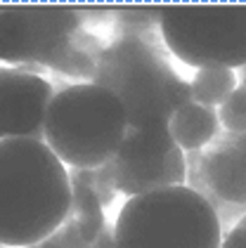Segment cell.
<instances>
[{"label":"cell","mask_w":246,"mask_h":248,"mask_svg":"<svg viewBox=\"0 0 246 248\" xmlns=\"http://www.w3.org/2000/svg\"><path fill=\"white\" fill-rule=\"evenodd\" d=\"M69 213V170L55 152L38 140L0 142V246H33Z\"/></svg>","instance_id":"6da1fadb"},{"label":"cell","mask_w":246,"mask_h":248,"mask_svg":"<svg viewBox=\"0 0 246 248\" xmlns=\"http://www.w3.org/2000/svg\"><path fill=\"white\" fill-rule=\"evenodd\" d=\"M95 85L109 90L123 107L128 128L168 125L173 114L192 102L189 80L180 78L159 47L142 38H116L102 52Z\"/></svg>","instance_id":"7a4b0ae2"},{"label":"cell","mask_w":246,"mask_h":248,"mask_svg":"<svg viewBox=\"0 0 246 248\" xmlns=\"http://www.w3.org/2000/svg\"><path fill=\"white\" fill-rule=\"evenodd\" d=\"M128 118L121 102L95 83L55 93L45 116V144L69 168H99L121 149Z\"/></svg>","instance_id":"3957f363"},{"label":"cell","mask_w":246,"mask_h":248,"mask_svg":"<svg viewBox=\"0 0 246 248\" xmlns=\"http://www.w3.org/2000/svg\"><path fill=\"white\" fill-rule=\"evenodd\" d=\"M116 248H220L223 225L187 185L132 196L118 210Z\"/></svg>","instance_id":"277c9868"},{"label":"cell","mask_w":246,"mask_h":248,"mask_svg":"<svg viewBox=\"0 0 246 248\" xmlns=\"http://www.w3.org/2000/svg\"><path fill=\"white\" fill-rule=\"evenodd\" d=\"M159 31L187 66H246V5H168Z\"/></svg>","instance_id":"5b68a950"},{"label":"cell","mask_w":246,"mask_h":248,"mask_svg":"<svg viewBox=\"0 0 246 248\" xmlns=\"http://www.w3.org/2000/svg\"><path fill=\"white\" fill-rule=\"evenodd\" d=\"M83 15L57 5H21L0 10V62L36 74L50 66L74 33Z\"/></svg>","instance_id":"8992f818"},{"label":"cell","mask_w":246,"mask_h":248,"mask_svg":"<svg viewBox=\"0 0 246 248\" xmlns=\"http://www.w3.org/2000/svg\"><path fill=\"white\" fill-rule=\"evenodd\" d=\"M187 185L206 199L220 225L246 215V133H225L204 152H187Z\"/></svg>","instance_id":"52a82bcc"},{"label":"cell","mask_w":246,"mask_h":248,"mask_svg":"<svg viewBox=\"0 0 246 248\" xmlns=\"http://www.w3.org/2000/svg\"><path fill=\"white\" fill-rule=\"evenodd\" d=\"M55 97L52 85L24 69H0V142H45V116Z\"/></svg>","instance_id":"ba28073f"},{"label":"cell","mask_w":246,"mask_h":248,"mask_svg":"<svg viewBox=\"0 0 246 248\" xmlns=\"http://www.w3.org/2000/svg\"><path fill=\"white\" fill-rule=\"evenodd\" d=\"M112 175L116 191L132 199V196H142V194H149V191L182 187L185 180H187V161H185V152L180 147H175L166 158L142 161V163L118 161L114 156Z\"/></svg>","instance_id":"9c48e42d"},{"label":"cell","mask_w":246,"mask_h":248,"mask_svg":"<svg viewBox=\"0 0 246 248\" xmlns=\"http://www.w3.org/2000/svg\"><path fill=\"white\" fill-rule=\"evenodd\" d=\"M220 118L218 111L211 107H201L197 102H187L180 107L168 121V130L173 142L182 152H204V147L218 137Z\"/></svg>","instance_id":"30bf717a"},{"label":"cell","mask_w":246,"mask_h":248,"mask_svg":"<svg viewBox=\"0 0 246 248\" xmlns=\"http://www.w3.org/2000/svg\"><path fill=\"white\" fill-rule=\"evenodd\" d=\"M107 45H102V40L88 33V31H78L71 36V40L64 45V50L55 57V62L48 66L62 76H71V78H88L93 83L99 59L104 52Z\"/></svg>","instance_id":"8fae6325"},{"label":"cell","mask_w":246,"mask_h":248,"mask_svg":"<svg viewBox=\"0 0 246 248\" xmlns=\"http://www.w3.org/2000/svg\"><path fill=\"white\" fill-rule=\"evenodd\" d=\"M178 144L173 142L168 125L159 128H128L126 137L121 142V149L116 154L118 161H131V163H142V161H159L166 158Z\"/></svg>","instance_id":"7c38bea8"},{"label":"cell","mask_w":246,"mask_h":248,"mask_svg":"<svg viewBox=\"0 0 246 248\" xmlns=\"http://www.w3.org/2000/svg\"><path fill=\"white\" fill-rule=\"evenodd\" d=\"M237 74L234 69H225V66H204L197 69L194 78L189 80L192 88V102L201 104V107H220L227 97L232 95L239 85H237Z\"/></svg>","instance_id":"4fadbf2b"},{"label":"cell","mask_w":246,"mask_h":248,"mask_svg":"<svg viewBox=\"0 0 246 248\" xmlns=\"http://www.w3.org/2000/svg\"><path fill=\"white\" fill-rule=\"evenodd\" d=\"M69 217L76 222L81 236L88 244H95L97 236L102 234V229L107 227L102 201L97 199V194L93 189H88L81 182H71V213H69Z\"/></svg>","instance_id":"5bb4252c"},{"label":"cell","mask_w":246,"mask_h":248,"mask_svg":"<svg viewBox=\"0 0 246 248\" xmlns=\"http://www.w3.org/2000/svg\"><path fill=\"white\" fill-rule=\"evenodd\" d=\"M69 182H81L88 189H93L97 194V199L102 201V206H109L116 196L112 161H107L99 168H69Z\"/></svg>","instance_id":"9a60e30c"},{"label":"cell","mask_w":246,"mask_h":248,"mask_svg":"<svg viewBox=\"0 0 246 248\" xmlns=\"http://www.w3.org/2000/svg\"><path fill=\"white\" fill-rule=\"evenodd\" d=\"M161 21V7H135V10H121L116 15V26L123 33V38H142L147 40V33H151Z\"/></svg>","instance_id":"2e32d148"},{"label":"cell","mask_w":246,"mask_h":248,"mask_svg":"<svg viewBox=\"0 0 246 248\" xmlns=\"http://www.w3.org/2000/svg\"><path fill=\"white\" fill-rule=\"evenodd\" d=\"M218 118L225 128V133H246V93L237 88L218 109Z\"/></svg>","instance_id":"e0dca14e"},{"label":"cell","mask_w":246,"mask_h":248,"mask_svg":"<svg viewBox=\"0 0 246 248\" xmlns=\"http://www.w3.org/2000/svg\"><path fill=\"white\" fill-rule=\"evenodd\" d=\"M29 248H95V246L88 244L81 236V232H78L74 220L66 217L64 225H59L52 234H48L43 241H38V244H33V246H29Z\"/></svg>","instance_id":"ac0fdd59"},{"label":"cell","mask_w":246,"mask_h":248,"mask_svg":"<svg viewBox=\"0 0 246 248\" xmlns=\"http://www.w3.org/2000/svg\"><path fill=\"white\" fill-rule=\"evenodd\" d=\"M220 248H246V215H242L234 222V227L223 236Z\"/></svg>","instance_id":"d6986e66"},{"label":"cell","mask_w":246,"mask_h":248,"mask_svg":"<svg viewBox=\"0 0 246 248\" xmlns=\"http://www.w3.org/2000/svg\"><path fill=\"white\" fill-rule=\"evenodd\" d=\"M95 248H116V234H114V227H107L102 229V234L97 236V241L93 244Z\"/></svg>","instance_id":"ffe728a7"},{"label":"cell","mask_w":246,"mask_h":248,"mask_svg":"<svg viewBox=\"0 0 246 248\" xmlns=\"http://www.w3.org/2000/svg\"><path fill=\"white\" fill-rule=\"evenodd\" d=\"M237 80H239V88L246 93V66H242V69H239V76H237Z\"/></svg>","instance_id":"44dd1931"},{"label":"cell","mask_w":246,"mask_h":248,"mask_svg":"<svg viewBox=\"0 0 246 248\" xmlns=\"http://www.w3.org/2000/svg\"><path fill=\"white\" fill-rule=\"evenodd\" d=\"M0 248H2V246H0Z\"/></svg>","instance_id":"7402d4cb"}]
</instances>
